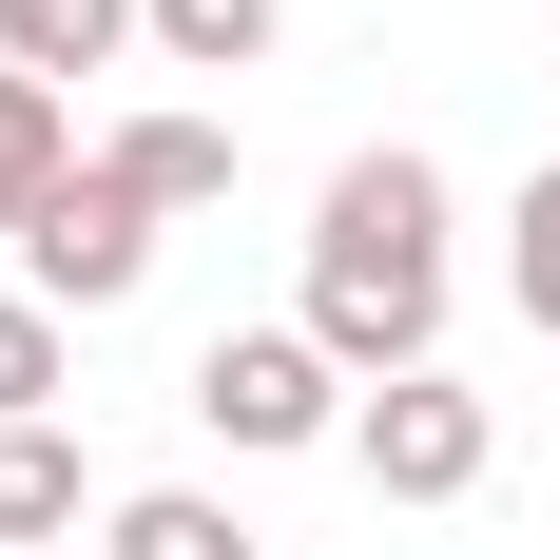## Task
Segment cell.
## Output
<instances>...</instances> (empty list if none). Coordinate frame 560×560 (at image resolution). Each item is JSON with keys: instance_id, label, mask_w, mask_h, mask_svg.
Here are the masks:
<instances>
[{"instance_id": "obj_2", "label": "cell", "mask_w": 560, "mask_h": 560, "mask_svg": "<svg viewBox=\"0 0 560 560\" xmlns=\"http://www.w3.org/2000/svg\"><path fill=\"white\" fill-rule=\"evenodd\" d=\"M348 406H368V387H348V368H329L310 329H213V348H194V425H213L232 464H290V445H348Z\"/></svg>"}, {"instance_id": "obj_4", "label": "cell", "mask_w": 560, "mask_h": 560, "mask_svg": "<svg viewBox=\"0 0 560 560\" xmlns=\"http://www.w3.org/2000/svg\"><path fill=\"white\" fill-rule=\"evenodd\" d=\"M155 232H174L155 194H116V174L78 155V194H58V213L20 232V290H39L58 329H78V310H136V290H155Z\"/></svg>"}, {"instance_id": "obj_8", "label": "cell", "mask_w": 560, "mask_h": 560, "mask_svg": "<svg viewBox=\"0 0 560 560\" xmlns=\"http://www.w3.org/2000/svg\"><path fill=\"white\" fill-rule=\"evenodd\" d=\"M136 39H155V0H39V20H20V39H0V58H20L39 97H78V78H116V58H136Z\"/></svg>"}, {"instance_id": "obj_13", "label": "cell", "mask_w": 560, "mask_h": 560, "mask_svg": "<svg viewBox=\"0 0 560 560\" xmlns=\"http://www.w3.org/2000/svg\"><path fill=\"white\" fill-rule=\"evenodd\" d=\"M20 20H39V0H0V39H20Z\"/></svg>"}, {"instance_id": "obj_5", "label": "cell", "mask_w": 560, "mask_h": 560, "mask_svg": "<svg viewBox=\"0 0 560 560\" xmlns=\"http://www.w3.org/2000/svg\"><path fill=\"white\" fill-rule=\"evenodd\" d=\"M97 174H116V194H155V213H232V116L155 97V116H116V136H97Z\"/></svg>"}, {"instance_id": "obj_7", "label": "cell", "mask_w": 560, "mask_h": 560, "mask_svg": "<svg viewBox=\"0 0 560 560\" xmlns=\"http://www.w3.org/2000/svg\"><path fill=\"white\" fill-rule=\"evenodd\" d=\"M78 194V97H39L20 58H0V232H39Z\"/></svg>"}, {"instance_id": "obj_3", "label": "cell", "mask_w": 560, "mask_h": 560, "mask_svg": "<svg viewBox=\"0 0 560 560\" xmlns=\"http://www.w3.org/2000/svg\"><path fill=\"white\" fill-rule=\"evenodd\" d=\"M348 464L387 483V503H483V464H503V425H483V387H445V368H406V387L348 406Z\"/></svg>"}, {"instance_id": "obj_6", "label": "cell", "mask_w": 560, "mask_h": 560, "mask_svg": "<svg viewBox=\"0 0 560 560\" xmlns=\"http://www.w3.org/2000/svg\"><path fill=\"white\" fill-rule=\"evenodd\" d=\"M78 522H97L78 425H0V560H20V541H78Z\"/></svg>"}, {"instance_id": "obj_12", "label": "cell", "mask_w": 560, "mask_h": 560, "mask_svg": "<svg viewBox=\"0 0 560 560\" xmlns=\"http://www.w3.org/2000/svg\"><path fill=\"white\" fill-rule=\"evenodd\" d=\"M0 425H58V310L0 290Z\"/></svg>"}, {"instance_id": "obj_10", "label": "cell", "mask_w": 560, "mask_h": 560, "mask_svg": "<svg viewBox=\"0 0 560 560\" xmlns=\"http://www.w3.org/2000/svg\"><path fill=\"white\" fill-rule=\"evenodd\" d=\"M271 39H290V0H155V58H174V78H252Z\"/></svg>"}, {"instance_id": "obj_1", "label": "cell", "mask_w": 560, "mask_h": 560, "mask_svg": "<svg viewBox=\"0 0 560 560\" xmlns=\"http://www.w3.org/2000/svg\"><path fill=\"white\" fill-rule=\"evenodd\" d=\"M445 155H406V136H368V155L310 194V310L290 329L329 348L348 387H406V368H445Z\"/></svg>"}, {"instance_id": "obj_9", "label": "cell", "mask_w": 560, "mask_h": 560, "mask_svg": "<svg viewBox=\"0 0 560 560\" xmlns=\"http://www.w3.org/2000/svg\"><path fill=\"white\" fill-rule=\"evenodd\" d=\"M97 560H271V541H252L213 483H136V503L97 522Z\"/></svg>"}, {"instance_id": "obj_11", "label": "cell", "mask_w": 560, "mask_h": 560, "mask_svg": "<svg viewBox=\"0 0 560 560\" xmlns=\"http://www.w3.org/2000/svg\"><path fill=\"white\" fill-rule=\"evenodd\" d=\"M503 290H522V329L560 348V155L522 174V213H503Z\"/></svg>"}]
</instances>
